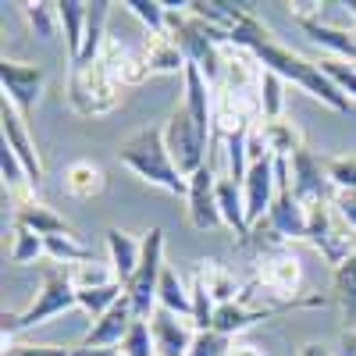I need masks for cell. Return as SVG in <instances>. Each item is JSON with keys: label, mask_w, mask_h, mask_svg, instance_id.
I'll return each instance as SVG.
<instances>
[{"label": "cell", "mask_w": 356, "mask_h": 356, "mask_svg": "<svg viewBox=\"0 0 356 356\" xmlns=\"http://www.w3.org/2000/svg\"><path fill=\"white\" fill-rule=\"evenodd\" d=\"M118 161H122L136 178H143L146 186H157L171 196H189V178H182V171L175 168L168 143H164V125H146L139 132H132L122 150H118Z\"/></svg>", "instance_id": "obj_1"}, {"label": "cell", "mask_w": 356, "mask_h": 356, "mask_svg": "<svg viewBox=\"0 0 356 356\" xmlns=\"http://www.w3.org/2000/svg\"><path fill=\"white\" fill-rule=\"evenodd\" d=\"M250 54L260 61L264 72H275L282 82L300 86L303 93H310V97L321 100V104H328L332 111H349V97L339 93L335 82L317 68V61H307L303 54H296V50L282 47L275 36L264 40V43H257V47H250Z\"/></svg>", "instance_id": "obj_2"}, {"label": "cell", "mask_w": 356, "mask_h": 356, "mask_svg": "<svg viewBox=\"0 0 356 356\" xmlns=\"http://www.w3.org/2000/svg\"><path fill=\"white\" fill-rule=\"evenodd\" d=\"M79 307V292L68 278V267H47L43 271V285L36 292V300L29 303L22 314H0V332H4V349L15 346L11 339L25 328H36V324L57 317V314H65V310H75Z\"/></svg>", "instance_id": "obj_3"}, {"label": "cell", "mask_w": 356, "mask_h": 356, "mask_svg": "<svg viewBox=\"0 0 356 356\" xmlns=\"http://www.w3.org/2000/svg\"><path fill=\"white\" fill-rule=\"evenodd\" d=\"M122 104V86L97 61L89 68H68V107L79 118H100Z\"/></svg>", "instance_id": "obj_4"}, {"label": "cell", "mask_w": 356, "mask_h": 356, "mask_svg": "<svg viewBox=\"0 0 356 356\" xmlns=\"http://www.w3.org/2000/svg\"><path fill=\"white\" fill-rule=\"evenodd\" d=\"M161 271H164V232L150 228L143 235V257L136 275L125 285V296L132 303L136 321H150L157 310V285H161Z\"/></svg>", "instance_id": "obj_5"}, {"label": "cell", "mask_w": 356, "mask_h": 356, "mask_svg": "<svg viewBox=\"0 0 356 356\" xmlns=\"http://www.w3.org/2000/svg\"><path fill=\"white\" fill-rule=\"evenodd\" d=\"M164 143H168V154H171L175 168L182 171V178H193L200 168H207V143H211V136L193 122V114L182 104L168 114Z\"/></svg>", "instance_id": "obj_6"}, {"label": "cell", "mask_w": 356, "mask_h": 356, "mask_svg": "<svg viewBox=\"0 0 356 356\" xmlns=\"http://www.w3.org/2000/svg\"><path fill=\"white\" fill-rule=\"evenodd\" d=\"M310 218V232H307V243L328 260L332 267H339L346 257H353V239H356V228L339 214V207L328 200V203H317L307 211Z\"/></svg>", "instance_id": "obj_7"}, {"label": "cell", "mask_w": 356, "mask_h": 356, "mask_svg": "<svg viewBox=\"0 0 356 356\" xmlns=\"http://www.w3.org/2000/svg\"><path fill=\"white\" fill-rule=\"evenodd\" d=\"M264 221L271 225L285 243H300V239H307V232H310L307 207L292 193L289 161H275V200H271V211H267Z\"/></svg>", "instance_id": "obj_8"}, {"label": "cell", "mask_w": 356, "mask_h": 356, "mask_svg": "<svg viewBox=\"0 0 356 356\" xmlns=\"http://www.w3.org/2000/svg\"><path fill=\"white\" fill-rule=\"evenodd\" d=\"M0 86H4V104L29 122L43 97V86H47V75L40 65H29V61H0Z\"/></svg>", "instance_id": "obj_9"}, {"label": "cell", "mask_w": 356, "mask_h": 356, "mask_svg": "<svg viewBox=\"0 0 356 356\" xmlns=\"http://www.w3.org/2000/svg\"><path fill=\"white\" fill-rule=\"evenodd\" d=\"M321 15H324V4H292V18H296V25H300L314 43L328 47V50L339 57V61L356 65V29L328 25Z\"/></svg>", "instance_id": "obj_10"}, {"label": "cell", "mask_w": 356, "mask_h": 356, "mask_svg": "<svg viewBox=\"0 0 356 356\" xmlns=\"http://www.w3.org/2000/svg\"><path fill=\"white\" fill-rule=\"evenodd\" d=\"M289 175H292V193L307 211L317 207V203H328L335 196L328 175H324V161H317L310 150H300L289 161Z\"/></svg>", "instance_id": "obj_11"}, {"label": "cell", "mask_w": 356, "mask_h": 356, "mask_svg": "<svg viewBox=\"0 0 356 356\" xmlns=\"http://www.w3.org/2000/svg\"><path fill=\"white\" fill-rule=\"evenodd\" d=\"M186 214H189V225L196 232H211L221 221V211H218V175L211 171V164L200 168L193 178H189V196H186Z\"/></svg>", "instance_id": "obj_12"}, {"label": "cell", "mask_w": 356, "mask_h": 356, "mask_svg": "<svg viewBox=\"0 0 356 356\" xmlns=\"http://www.w3.org/2000/svg\"><path fill=\"white\" fill-rule=\"evenodd\" d=\"M100 65L111 72V79H114L118 86H122V89L143 86L146 79H150V68H146L143 47L122 43L118 36H107V43H104V54H100Z\"/></svg>", "instance_id": "obj_13"}, {"label": "cell", "mask_w": 356, "mask_h": 356, "mask_svg": "<svg viewBox=\"0 0 356 356\" xmlns=\"http://www.w3.org/2000/svg\"><path fill=\"white\" fill-rule=\"evenodd\" d=\"M0 136H4V146L22 161V168L29 171V182H33V189L40 193V186H43V161H40V154H36V143L29 139V129H25V122L22 118L4 104V111H0Z\"/></svg>", "instance_id": "obj_14"}, {"label": "cell", "mask_w": 356, "mask_h": 356, "mask_svg": "<svg viewBox=\"0 0 356 356\" xmlns=\"http://www.w3.org/2000/svg\"><path fill=\"white\" fill-rule=\"evenodd\" d=\"M150 332H154V346L157 356H189L193 342H196V328L189 317H178L164 307L154 310L150 317Z\"/></svg>", "instance_id": "obj_15"}, {"label": "cell", "mask_w": 356, "mask_h": 356, "mask_svg": "<svg viewBox=\"0 0 356 356\" xmlns=\"http://www.w3.org/2000/svg\"><path fill=\"white\" fill-rule=\"evenodd\" d=\"M243 200H246V221L250 228L260 225L271 211V200H275V157L257 161L246 171V182H243Z\"/></svg>", "instance_id": "obj_16"}, {"label": "cell", "mask_w": 356, "mask_h": 356, "mask_svg": "<svg viewBox=\"0 0 356 356\" xmlns=\"http://www.w3.org/2000/svg\"><path fill=\"white\" fill-rule=\"evenodd\" d=\"M132 321H136V314H132V303H129V296H125V300L114 303L100 321L89 324L82 346H89V349H114V346H122L125 335H129V328H132Z\"/></svg>", "instance_id": "obj_17"}, {"label": "cell", "mask_w": 356, "mask_h": 356, "mask_svg": "<svg viewBox=\"0 0 356 356\" xmlns=\"http://www.w3.org/2000/svg\"><path fill=\"white\" fill-rule=\"evenodd\" d=\"M282 314H285V310H275V307H250V303H243V300H232V303L218 307V314H214V332L235 339V335L250 332L253 324L271 321V317H282Z\"/></svg>", "instance_id": "obj_18"}, {"label": "cell", "mask_w": 356, "mask_h": 356, "mask_svg": "<svg viewBox=\"0 0 356 356\" xmlns=\"http://www.w3.org/2000/svg\"><path fill=\"white\" fill-rule=\"evenodd\" d=\"M111 8H114V4H107V0H93V4H89L86 40H82L79 57H75L68 68H89V65H97V61H100L104 43H107V18H111Z\"/></svg>", "instance_id": "obj_19"}, {"label": "cell", "mask_w": 356, "mask_h": 356, "mask_svg": "<svg viewBox=\"0 0 356 356\" xmlns=\"http://www.w3.org/2000/svg\"><path fill=\"white\" fill-rule=\"evenodd\" d=\"M193 282L211 292V300H214L218 307H225V303H232V300H239V292H243V285L235 282V275L228 271L221 260H200L196 271H193Z\"/></svg>", "instance_id": "obj_20"}, {"label": "cell", "mask_w": 356, "mask_h": 356, "mask_svg": "<svg viewBox=\"0 0 356 356\" xmlns=\"http://www.w3.org/2000/svg\"><path fill=\"white\" fill-rule=\"evenodd\" d=\"M139 257H143V243L139 239H132V235L122 232V228H111L107 232V264H111L114 278L122 282V285H129V278L136 275Z\"/></svg>", "instance_id": "obj_21"}, {"label": "cell", "mask_w": 356, "mask_h": 356, "mask_svg": "<svg viewBox=\"0 0 356 356\" xmlns=\"http://www.w3.org/2000/svg\"><path fill=\"white\" fill-rule=\"evenodd\" d=\"M143 47V57H146V68L150 75H175V72H186V57L178 50V43L164 33V36H150L139 43Z\"/></svg>", "instance_id": "obj_22"}, {"label": "cell", "mask_w": 356, "mask_h": 356, "mask_svg": "<svg viewBox=\"0 0 356 356\" xmlns=\"http://www.w3.org/2000/svg\"><path fill=\"white\" fill-rule=\"evenodd\" d=\"M218 211L221 221L235 232V243L250 235V221H246V200H243V186L232 178H218Z\"/></svg>", "instance_id": "obj_23"}, {"label": "cell", "mask_w": 356, "mask_h": 356, "mask_svg": "<svg viewBox=\"0 0 356 356\" xmlns=\"http://www.w3.org/2000/svg\"><path fill=\"white\" fill-rule=\"evenodd\" d=\"M104 186H107V175L93 161H72L65 168V193L72 200H93L104 193Z\"/></svg>", "instance_id": "obj_24"}, {"label": "cell", "mask_w": 356, "mask_h": 356, "mask_svg": "<svg viewBox=\"0 0 356 356\" xmlns=\"http://www.w3.org/2000/svg\"><path fill=\"white\" fill-rule=\"evenodd\" d=\"M15 225L18 228H29V232H36V235H43V239H50V235H68V232H75L61 214L57 211H50L47 203H25V207H18V214H15Z\"/></svg>", "instance_id": "obj_25"}, {"label": "cell", "mask_w": 356, "mask_h": 356, "mask_svg": "<svg viewBox=\"0 0 356 356\" xmlns=\"http://www.w3.org/2000/svg\"><path fill=\"white\" fill-rule=\"evenodd\" d=\"M332 292H335V303H339V310H342L346 332H353V328H356V253L346 257V260L335 267Z\"/></svg>", "instance_id": "obj_26"}, {"label": "cell", "mask_w": 356, "mask_h": 356, "mask_svg": "<svg viewBox=\"0 0 356 356\" xmlns=\"http://www.w3.org/2000/svg\"><path fill=\"white\" fill-rule=\"evenodd\" d=\"M260 129H264V143H267V150H271L275 161H292L300 150H307L303 132L292 122H285V118H278V122H260Z\"/></svg>", "instance_id": "obj_27"}, {"label": "cell", "mask_w": 356, "mask_h": 356, "mask_svg": "<svg viewBox=\"0 0 356 356\" xmlns=\"http://www.w3.org/2000/svg\"><path fill=\"white\" fill-rule=\"evenodd\" d=\"M57 18L65 29V43H68V65L79 57L82 40H86V22H89V4L86 0H61L57 4Z\"/></svg>", "instance_id": "obj_28"}, {"label": "cell", "mask_w": 356, "mask_h": 356, "mask_svg": "<svg viewBox=\"0 0 356 356\" xmlns=\"http://www.w3.org/2000/svg\"><path fill=\"white\" fill-rule=\"evenodd\" d=\"M157 307H164V310H171L178 317H193V292L186 289V282L178 278L168 264H164L161 285H157Z\"/></svg>", "instance_id": "obj_29"}, {"label": "cell", "mask_w": 356, "mask_h": 356, "mask_svg": "<svg viewBox=\"0 0 356 356\" xmlns=\"http://www.w3.org/2000/svg\"><path fill=\"white\" fill-rule=\"evenodd\" d=\"M43 243H47V257H50L54 264H61V267H75V264L93 260V250H89L75 232H68V235H50V239H43Z\"/></svg>", "instance_id": "obj_30"}, {"label": "cell", "mask_w": 356, "mask_h": 356, "mask_svg": "<svg viewBox=\"0 0 356 356\" xmlns=\"http://www.w3.org/2000/svg\"><path fill=\"white\" fill-rule=\"evenodd\" d=\"M22 15L29 22V29H33V36L50 43L57 36V25H61V18H57V4H47V0H36V4H22Z\"/></svg>", "instance_id": "obj_31"}, {"label": "cell", "mask_w": 356, "mask_h": 356, "mask_svg": "<svg viewBox=\"0 0 356 356\" xmlns=\"http://www.w3.org/2000/svg\"><path fill=\"white\" fill-rule=\"evenodd\" d=\"M122 300H125V285L114 282V285H104V289H86V292H79V310H86L93 321H100L114 303H122Z\"/></svg>", "instance_id": "obj_32"}, {"label": "cell", "mask_w": 356, "mask_h": 356, "mask_svg": "<svg viewBox=\"0 0 356 356\" xmlns=\"http://www.w3.org/2000/svg\"><path fill=\"white\" fill-rule=\"evenodd\" d=\"M68 278L75 285V292H86V289H104V285H114V271L111 264H100V260H86V264H75L68 267Z\"/></svg>", "instance_id": "obj_33"}, {"label": "cell", "mask_w": 356, "mask_h": 356, "mask_svg": "<svg viewBox=\"0 0 356 356\" xmlns=\"http://www.w3.org/2000/svg\"><path fill=\"white\" fill-rule=\"evenodd\" d=\"M122 8H129V15L139 18L150 36H164V29H168V4H157V0H125Z\"/></svg>", "instance_id": "obj_34"}, {"label": "cell", "mask_w": 356, "mask_h": 356, "mask_svg": "<svg viewBox=\"0 0 356 356\" xmlns=\"http://www.w3.org/2000/svg\"><path fill=\"white\" fill-rule=\"evenodd\" d=\"M40 257H47V243H43V235H36V232H29V228H18V225H15L11 264H15V267H25V264H36Z\"/></svg>", "instance_id": "obj_35"}, {"label": "cell", "mask_w": 356, "mask_h": 356, "mask_svg": "<svg viewBox=\"0 0 356 356\" xmlns=\"http://www.w3.org/2000/svg\"><path fill=\"white\" fill-rule=\"evenodd\" d=\"M324 175L335 193H356V157L342 154V157H328L324 161Z\"/></svg>", "instance_id": "obj_36"}, {"label": "cell", "mask_w": 356, "mask_h": 356, "mask_svg": "<svg viewBox=\"0 0 356 356\" xmlns=\"http://www.w3.org/2000/svg\"><path fill=\"white\" fill-rule=\"evenodd\" d=\"M282 79L275 72H264L260 79V122H278L282 118Z\"/></svg>", "instance_id": "obj_37"}, {"label": "cell", "mask_w": 356, "mask_h": 356, "mask_svg": "<svg viewBox=\"0 0 356 356\" xmlns=\"http://www.w3.org/2000/svg\"><path fill=\"white\" fill-rule=\"evenodd\" d=\"M317 68L335 82V89H339L342 97L356 100V65L339 61V57H324V61H317Z\"/></svg>", "instance_id": "obj_38"}, {"label": "cell", "mask_w": 356, "mask_h": 356, "mask_svg": "<svg viewBox=\"0 0 356 356\" xmlns=\"http://www.w3.org/2000/svg\"><path fill=\"white\" fill-rule=\"evenodd\" d=\"M189 292H193V328L196 332H214V314H218V303L211 300V292H207L203 285H189Z\"/></svg>", "instance_id": "obj_39"}, {"label": "cell", "mask_w": 356, "mask_h": 356, "mask_svg": "<svg viewBox=\"0 0 356 356\" xmlns=\"http://www.w3.org/2000/svg\"><path fill=\"white\" fill-rule=\"evenodd\" d=\"M122 353H125V356H157L150 321H132V328H129V335H125V342H122Z\"/></svg>", "instance_id": "obj_40"}, {"label": "cell", "mask_w": 356, "mask_h": 356, "mask_svg": "<svg viewBox=\"0 0 356 356\" xmlns=\"http://www.w3.org/2000/svg\"><path fill=\"white\" fill-rule=\"evenodd\" d=\"M232 339L218 335V332H196V342L189 349V356H228L232 353Z\"/></svg>", "instance_id": "obj_41"}, {"label": "cell", "mask_w": 356, "mask_h": 356, "mask_svg": "<svg viewBox=\"0 0 356 356\" xmlns=\"http://www.w3.org/2000/svg\"><path fill=\"white\" fill-rule=\"evenodd\" d=\"M4 356H72V349H61V346H8Z\"/></svg>", "instance_id": "obj_42"}, {"label": "cell", "mask_w": 356, "mask_h": 356, "mask_svg": "<svg viewBox=\"0 0 356 356\" xmlns=\"http://www.w3.org/2000/svg\"><path fill=\"white\" fill-rule=\"evenodd\" d=\"M332 203L339 207V214L356 228V193H335V196H332Z\"/></svg>", "instance_id": "obj_43"}, {"label": "cell", "mask_w": 356, "mask_h": 356, "mask_svg": "<svg viewBox=\"0 0 356 356\" xmlns=\"http://www.w3.org/2000/svg\"><path fill=\"white\" fill-rule=\"evenodd\" d=\"M335 356H356V332H342Z\"/></svg>", "instance_id": "obj_44"}, {"label": "cell", "mask_w": 356, "mask_h": 356, "mask_svg": "<svg viewBox=\"0 0 356 356\" xmlns=\"http://www.w3.org/2000/svg\"><path fill=\"white\" fill-rule=\"evenodd\" d=\"M72 356H125V353H118V349H89V346H75Z\"/></svg>", "instance_id": "obj_45"}, {"label": "cell", "mask_w": 356, "mask_h": 356, "mask_svg": "<svg viewBox=\"0 0 356 356\" xmlns=\"http://www.w3.org/2000/svg\"><path fill=\"white\" fill-rule=\"evenodd\" d=\"M300 356H335L328 346H321V342H307L303 349H300Z\"/></svg>", "instance_id": "obj_46"}, {"label": "cell", "mask_w": 356, "mask_h": 356, "mask_svg": "<svg viewBox=\"0 0 356 356\" xmlns=\"http://www.w3.org/2000/svg\"><path fill=\"white\" fill-rule=\"evenodd\" d=\"M228 356H264L257 346H232V353Z\"/></svg>", "instance_id": "obj_47"}, {"label": "cell", "mask_w": 356, "mask_h": 356, "mask_svg": "<svg viewBox=\"0 0 356 356\" xmlns=\"http://www.w3.org/2000/svg\"><path fill=\"white\" fill-rule=\"evenodd\" d=\"M346 11H349V18H353V25H356V0H349V4H342Z\"/></svg>", "instance_id": "obj_48"}]
</instances>
